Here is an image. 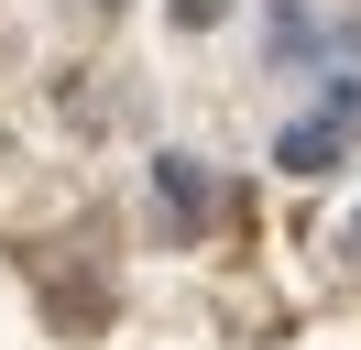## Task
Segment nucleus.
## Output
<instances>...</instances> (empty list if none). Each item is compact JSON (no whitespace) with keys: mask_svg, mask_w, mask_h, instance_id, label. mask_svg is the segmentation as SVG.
<instances>
[{"mask_svg":"<svg viewBox=\"0 0 361 350\" xmlns=\"http://www.w3.org/2000/svg\"><path fill=\"white\" fill-rule=\"evenodd\" d=\"M164 197H176V219H208V186H197V164H186V153H164Z\"/></svg>","mask_w":361,"mask_h":350,"instance_id":"obj_1","label":"nucleus"},{"mask_svg":"<svg viewBox=\"0 0 361 350\" xmlns=\"http://www.w3.org/2000/svg\"><path fill=\"white\" fill-rule=\"evenodd\" d=\"M329 153H339V131H285V164H295V175H317Z\"/></svg>","mask_w":361,"mask_h":350,"instance_id":"obj_2","label":"nucleus"},{"mask_svg":"<svg viewBox=\"0 0 361 350\" xmlns=\"http://www.w3.org/2000/svg\"><path fill=\"white\" fill-rule=\"evenodd\" d=\"M230 11V0H176V22H219Z\"/></svg>","mask_w":361,"mask_h":350,"instance_id":"obj_3","label":"nucleus"},{"mask_svg":"<svg viewBox=\"0 0 361 350\" xmlns=\"http://www.w3.org/2000/svg\"><path fill=\"white\" fill-rule=\"evenodd\" d=\"M350 252H361V219H350Z\"/></svg>","mask_w":361,"mask_h":350,"instance_id":"obj_4","label":"nucleus"}]
</instances>
